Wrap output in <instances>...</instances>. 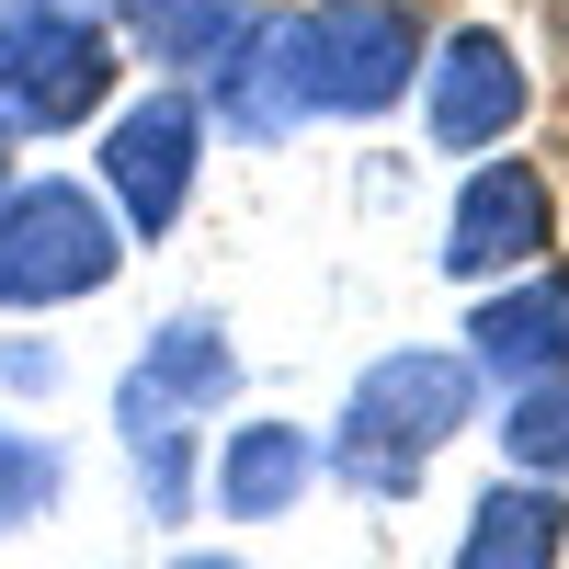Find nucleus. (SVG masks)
<instances>
[{"label":"nucleus","mask_w":569,"mask_h":569,"mask_svg":"<svg viewBox=\"0 0 569 569\" xmlns=\"http://www.w3.org/2000/svg\"><path fill=\"white\" fill-rule=\"evenodd\" d=\"M479 399H490V376L467 365V342H399V353H376L342 388L330 433H319L330 490H353V501H421L433 456L479 421Z\"/></svg>","instance_id":"nucleus-1"},{"label":"nucleus","mask_w":569,"mask_h":569,"mask_svg":"<svg viewBox=\"0 0 569 569\" xmlns=\"http://www.w3.org/2000/svg\"><path fill=\"white\" fill-rule=\"evenodd\" d=\"M114 80H126L114 0H0V137L12 149H58L103 126Z\"/></svg>","instance_id":"nucleus-2"},{"label":"nucleus","mask_w":569,"mask_h":569,"mask_svg":"<svg viewBox=\"0 0 569 569\" xmlns=\"http://www.w3.org/2000/svg\"><path fill=\"white\" fill-rule=\"evenodd\" d=\"M433 0H297V103L308 126H388L421 103L433 69Z\"/></svg>","instance_id":"nucleus-3"},{"label":"nucleus","mask_w":569,"mask_h":569,"mask_svg":"<svg viewBox=\"0 0 569 569\" xmlns=\"http://www.w3.org/2000/svg\"><path fill=\"white\" fill-rule=\"evenodd\" d=\"M126 217L103 206V182L80 171H23L0 194V319H46V308H80L126 273Z\"/></svg>","instance_id":"nucleus-4"},{"label":"nucleus","mask_w":569,"mask_h":569,"mask_svg":"<svg viewBox=\"0 0 569 569\" xmlns=\"http://www.w3.org/2000/svg\"><path fill=\"white\" fill-rule=\"evenodd\" d=\"M206 160H217V114H206L194 80H149L137 103L103 114V137H91V182H103V206L126 217L137 251H160L171 228L194 217Z\"/></svg>","instance_id":"nucleus-5"},{"label":"nucleus","mask_w":569,"mask_h":569,"mask_svg":"<svg viewBox=\"0 0 569 569\" xmlns=\"http://www.w3.org/2000/svg\"><path fill=\"white\" fill-rule=\"evenodd\" d=\"M433 262L467 284V297H479V284L536 273V262H558V182H547V160H525V149L467 160L456 206H445V251H433Z\"/></svg>","instance_id":"nucleus-6"},{"label":"nucleus","mask_w":569,"mask_h":569,"mask_svg":"<svg viewBox=\"0 0 569 569\" xmlns=\"http://www.w3.org/2000/svg\"><path fill=\"white\" fill-rule=\"evenodd\" d=\"M525 114H536V58L501 23H445L433 69H421V137L445 160H490L525 137Z\"/></svg>","instance_id":"nucleus-7"},{"label":"nucleus","mask_w":569,"mask_h":569,"mask_svg":"<svg viewBox=\"0 0 569 569\" xmlns=\"http://www.w3.org/2000/svg\"><path fill=\"white\" fill-rule=\"evenodd\" d=\"M456 342H467V365H479L490 388H547V376H569V262L479 284Z\"/></svg>","instance_id":"nucleus-8"},{"label":"nucleus","mask_w":569,"mask_h":569,"mask_svg":"<svg viewBox=\"0 0 569 569\" xmlns=\"http://www.w3.org/2000/svg\"><path fill=\"white\" fill-rule=\"evenodd\" d=\"M206 114L228 149H284V137H308V103H297V0H273V12L228 46V69L194 80Z\"/></svg>","instance_id":"nucleus-9"},{"label":"nucleus","mask_w":569,"mask_h":569,"mask_svg":"<svg viewBox=\"0 0 569 569\" xmlns=\"http://www.w3.org/2000/svg\"><path fill=\"white\" fill-rule=\"evenodd\" d=\"M319 479H330L319 433H308V421H273V410L228 421V433L206 445V512H217V525H284Z\"/></svg>","instance_id":"nucleus-10"},{"label":"nucleus","mask_w":569,"mask_h":569,"mask_svg":"<svg viewBox=\"0 0 569 569\" xmlns=\"http://www.w3.org/2000/svg\"><path fill=\"white\" fill-rule=\"evenodd\" d=\"M114 445H126V479H137V501H149V525H194L206 512V421L194 410H171L160 388H137V376H114Z\"/></svg>","instance_id":"nucleus-11"},{"label":"nucleus","mask_w":569,"mask_h":569,"mask_svg":"<svg viewBox=\"0 0 569 569\" xmlns=\"http://www.w3.org/2000/svg\"><path fill=\"white\" fill-rule=\"evenodd\" d=\"M445 569H569V490L558 479H512V467H501V479L467 501Z\"/></svg>","instance_id":"nucleus-12"},{"label":"nucleus","mask_w":569,"mask_h":569,"mask_svg":"<svg viewBox=\"0 0 569 569\" xmlns=\"http://www.w3.org/2000/svg\"><path fill=\"white\" fill-rule=\"evenodd\" d=\"M262 12H273V0H114V34H126L137 69L206 80V69H228V46H240Z\"/></svg>","instance_id":"nucleus-13"},{"label":"nucleus","mask_w":569,"mask_h":569,"mask_svg":"<svg viewBox=\"0 0 569 569\" xmlns=\"http://www.w3.org/2000/svg\"><path fill=\"white\" fill-rule=\"evenodd\" d=\"M126 376H137V388H160L171 410L217 421L228 399H240V376H251V365H240V330H228L217 308H171L149 342H137V365H126Z\"/></svg>","instance_id":"nucleus-14"},{"label":"nucleus","mask_w":569,"mask_h":569,"mask_svg":"<svg viewBox=\"0 0 569 569\" xmlns=\"http://www.w3.org/2000/svg\"><path fill=\"white\" fill-rule=\"evenodd\" d=\"M501 467L569 490V376H547V388H501Z\"/></svg>","instance_id":"nucleus-15"},{"label":"nucleus","mask_w":569,"mask_h":569,"mask_svg":"<svg viewBox=\"0 0 569 569\" xmlns=\"http://www.w3.org/2000/svg\"><path fill=\"white\" fill-rule=\"evenodd\" d=\"M58 501H69V445H58V433H12V421H0V536L46 525Z\"/></svg>","instance_id":"nucleus-16"},{"label":"nucleus","mask_w":569,"mask_h":569,"mask_svg":"<svg viewBox=\"0 0 569 569\" xmlns=\"http://www.w3.org/2000/svg\"><path fill=\"white\" fill-rule=\"evenodd\" d=\"M0 388H12V399H58L69 388V353L34 342V330H0Z\"/></svg>","instance_id":"nucleus-17"},{"label":"nucleus","mask_w":569,"mask_h":569,"mask_svg":"<svg viewBox=\"0 0 569 569\" xmlns=\"http://www.w3.org/2000/svg\"><path fill=\"white\" fill-rule=\"evenodd\" d=\"M171 569H251V558H228V547H194V558H171Z\"/></svg>","instance_id":"nucleus-18"},{"label":"nucleus","mask_w":569,"mask_h":569,"mask_svg":"<svg viewBox=\"0 0 569 569\" xmlns=\"http://www.w3.org/2000/svg\"><path fill=\"white\" fill-rule=\"evenodd\" d=\"M12 182H23V149H12V137H0V194H12Z\"/></svg>","instance_id":"nucleus-19"}]
</instances>
